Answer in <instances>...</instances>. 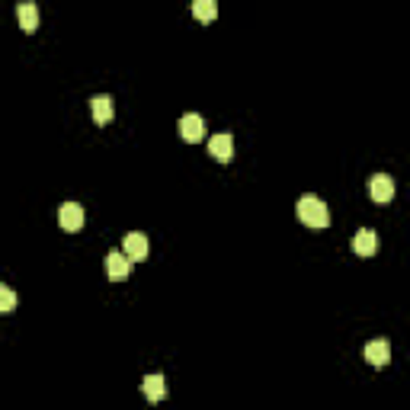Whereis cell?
I'll list each match as a JSON object with an SVG mask.
<instances>
[{
	"instance_id": "8fae6325",
	"label": "cell",
	"mask_w": 410,
	"mask_h": 410,
	"mask_svg": "<svg viewBox=\"0 0 410 410\" xmlns=\"http://www.w3.org/2000/svg\"><path fill=\"white\" fill-rule=\"evenodd\" d=\"M122 250L129 253L132 260H145L148 257V237L132 231V234H125V241H122Z\"/></svg>"
},
{
	"instance_id": "4fadbf2b",
	"label": "cell",
	"mask_w": 410,
	"mask_h": 410,
	"mask_svg": "<svg viewBox=\"0 0 410 410\" xmlns=\"http://www.w3.org/2000/svg\"><path fill=\"white\" fill-rule=\"evenodd\" d=\"M192 16L199 23H212L218 16V0H192Z\"/></svg>"
},
{
	"instance_id": "5b68a950",
	"label": "cell",
	"mask_w": 410,
	"mask_h": 410,
	"mask_svg": "<svg viewBox=\"0 0 410 410\" xmlns=\"http://www.w3.org/2000/svg\"><path fill=\"white\" fill-rule=\"evenodd\" d=\"M369 192H372V199L379 205H388L391 199H395V180L388 174H375L372 180H369Z\"/></svg>"
},
{
	"instance_id": "7a4b0ae2",
	"label": "cell",
	"mask_w": 410,
	"mask_h": 410,
	"mask_svg": "<svg viewBox=\"0 0 410 410\" xmlns=\"http://www.w3.org/2000/svg\"><path fill=\"white\" fill-rule=\"evenodd\" d=\"M132 266H135V260H132L125 250H109L106 253V273H109V279H125V276L132 273Z\"/></svg>"
},
{
	"instance_id": "7c38bea8",
	"label": "cell",
	"mask_w": 410,
	"mask_h": 410,
	"mask_svg": "<svg viewBox=\"0 0 410 410\" xmlns=\"http://www.w3.org/2000/svg\"><path fill=\"white\" fill-rule=\"evenodd\" d=\"M375 247H379V237H375L372 228H362L356 237H353V250H356L359 257H372Z\"/></svg>"
},
{
	"instance_id": "ba28073f",
	"label": "cell",
	"mask_w": 410,
	"mask_h": 410,
	"mask_svg": "<svg viewBox=\"0 0 410 410\" xmlns=\"http://www.w3.org/2000/svg\"><path fill=\"white\" fill-rule=\"evenodd\" d=\"M90 109H93V119H97V125H106V122H113V97L109 93H97V97L90 99Z\"/></svg>"
},
{
	"instance_id": "3957f363",
	"label": "cell",
	"mask_w": 410,
	"mask_h": 410,
	"mask_svg": "<svg viewBox=\"0 0 410 410\" xmlns=\"http://www.w3.org/2000/svg\"><path fill=\"white\" fill-rule=\"evenodd\" d=\"M84 205H77V202H64L58 208V221H61V228L64 231H80L84 228Z\"/></svg>"
},
{
	"instance_id": "277c9868",
	"label": "cell",
	"mask_w": 410,
	"mask_h": 410,
	"mask_svg": "<svg viewBox=\"0 0 410 410\" xmlns=\"http://www.w3.org/2000/svg\"><path fill=\"white\" fill-rule=\"evenodd\" d=\"M208 154H212L215 160H221V164H228V160L234 157V138H231L228 132L212 135V138H208Z\"/></svg>"
},
{
	"instance_id": "6da1fadb",
	"label": "cell",
	"mask_w": 410,
	"mask_h": 410,
	"mask_svg": "<svg viewBox=\"0 0 410 410\" xmlns=\"http://www.w3.org/2000/svg\"><path fill=\"white\" fill-rule=\"evenodd\" d=\"M295 212L308 228H327V225H330V208H327L318 196H311V192H304V196L298 199Z\"/></svg>"
},
{
	"instance_id": "30bf717a",
	"label": "cell",
	"mask_w": 410,
	"mask_h": 410,
	"mask_svg": "<svg viewBox=\"0 0 410 410\" xmlns=\"http://www.w3.org/2000/svg\"><path fill=\"white\" fill-rule=\"evenodd\" d=\"M141 391H145V397L151 404L164 401L167 397V385H164V375H145V381H141Z\"/></svg>"
},
{
	"instance_id": "5bb4252c",
	"label": "cell",
	"mask_w": 410,
	"mask_h": 410,
	"mask_svg": "<svg viewBox=\"0 0 410 410\" xmlns=\"http://www.w3.org/2000/svg\"><path fill=\"white\" fill-rule=\"evenodd\" d=\"M16 308V292L7 289V285H0V314H10Z\"/></svg>"
},
{
	"instance_id": "8992f818",
	"label": "cell",
	"mask_w": 410,
	"mask_h": 410,
	"mask_svg": "<svg viewBox=\"0 0 410 410\" xmlns=\"http://www.w3.org/2000/svg\"><path fill=\"white\" fill-rule=\"evenodd\" d=\"M180 135L186 138V141H202L205 138V119L199 113H186L180 119Z\"/></svg>"
},
{
	"instance_id": "52a82bcc",
	"label": "cell",
	"mask_w": 410,
	"mask_h": 410,
	"mask_svg": "<svg viewBox=\"0 0 410 410\" xmlns=\"http://www.w3.org/2000/svg\"><path fill=\"white\" fill-rule=\"evenodd\" d=\"M365 359H369V365H375V369L388 365L391 362V343L388 340H372L369 346H365Z\"/></svg>"
},
{
	"instance_id": "9c48e42d",
	"label": "cell",
	"mask_w": 410,
	"mask_h": 410,
	"mask_svg": "<svg viewBox=\"0 0 410 410\" xmlns=\"http://www.w3.org/2000/svg\"><path fill=\"white\" fill-rule=\"evenodd\" d=\"M16 16H20V26H23L26 32L38 29V7L32 0H20V3H16Z\"/></svg>"
}]
</instances>
